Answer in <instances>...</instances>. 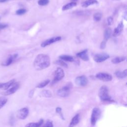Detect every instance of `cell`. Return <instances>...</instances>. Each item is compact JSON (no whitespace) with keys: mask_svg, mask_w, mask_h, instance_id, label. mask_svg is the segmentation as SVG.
Wrapping results in <instances>:
<instances>
[{"mask_svg":"<svg viewBox=\"0 0 127 127\" xmlns=\"http://www.w3.org/2000/svg\"><path fill=\"white\" fill-rule=\"evenodd\" d=\"M59 58L60 60L63 61H66V62H72L74 61V58L69 55H61L59 57Z\"/></svg>","mask_w":127,"mask_h":127,"instance_id":"obj_17","label":"cell"},{"mask_svg":"<svg viewBox=\"0 0 127 127\" xmlns=\"http://www.w3.org/2000/svg\"><path fill=\"white\" fill-rule=\"evenodd\" d=\"M26 11H27L26 9H25L24 8H20L16 11V14L17 15H23V14H25L26 12Z\"/></svg>","mask_w":127,"mask_h":127,"instance_id":"obj_30","label":"cell"},{"mask_svg":"<svg viewBox=\"0 0 127 127\" xmlns=\"http://www.w3.org/2000/svg\"><path fill=\"white\" fill-rule=\"evenodd\" d=\"M50 65V58L47 55L40 54L35 58L33 66L36 70H41L48 67Z\"/></svg>","mask_w":127,"mask_h":127,"instance_id":"obj_1","label":"cell"},{"mask_svg":"<svg viewBox=\"0 0 127 127\" xmlns=\"http://www.w3.org/2000/svg\"><path fill=\"white\" fill-rule=\"evenodd\" d=\"M75 83L78 86H85L88 83V79L85 75L79 76L75 79Z\"/></svg>","mask_w":127,"mask_h":127,"instance_id":"obj_7","label":"cell"},{"mask_svg":"<svg viewBox=\"0 0 127 127\" xmlns=\"http://www.w3.org/2000/svg\"><path fill=\"white\" fill-rule=\"evenodd\" d=\"M7 99L4 97L1 96L0 97V109H1L7 103Z\"/></svg>","mask_w":127,"mask_h":127,"instance_id":"obj_26","label":"cell"},{"mask_svg":"<svg viewBox=\"0 0 127 127\" xmlns=\"http://www.w3.org/2000/svg\"><path fill=\"white\" fill-rule=\"evenodd\" d=\"M71 86L70 85L67 84L59 89L57 91V94L59 96L62 97H66L70 94Z\"/></svg>","mask_w":127,"mask_h":127,"instance_id":"obj_4","label":"cell"},{"mask_svg":"<svg viewBox=\"0 0 127 127\" xmlns=\"http://www.w3.org/2000/svg\"><path fill=\"white\" fill-rule=\"evenodd\" d=\"M109 58V55L105 53H102L95 55L93 57V60L96 63H102Z\"/></svg>","mask_w":127,"mask_h":127,"instance_id":"obj_9","label":"cell"},{"mask_svg":"<svg viewBox=\"0 0 127 127\" xmlns=\"http://www.w3.org/2000/svg\"><path fill=\"white\" fill-rule=\"evenodd\" d=\"M87 53V50H84L81 52L78 53L76 54V56L84 61H87L89 60V56Z\"/></svg>","mask_w":127,"mask_h":127,"instance_id":"obj_15","label":"cell"},{"mask_svg":"<svg viewBox=\"0 0 127 127\" xmlns=\"http://www.w3.org/2000/svg\"><path fill=\"white\" fill-rule=\"evenodd\" d=\"M126 57H124V56L117 57H115V58H113L111 62L114 64H119L121 62H124V61L126 60Z\"/></svg>","mask_w":127,"mask_h":127,"instance_id":"obj_20","label":"cell"},{"mask_svg":"<svg viewBox=\"0 0 127 127\" xmlns=\"http://www.w3.org/2000/svg\"><path fill=\"white\" fill-rule=\"evenodd\" d=\"M50 82V80L49 79L45 80L41 82V83H39L36 86V87L38 88H42L45 87L46 85H47Z\"/></svg>","mask_w":127,"mask_h":127,"instance_id":"obj_25","label":"cell"},{"mask_svg":"<svg viewBox=\"0 0 127 127\" xmlns=\"http://www.w3.org/2000/svg\"><path fill=\"white\" fill-rule=\"evenodd\" d=\"M17 57H18L17 54H13L9 55L7 58V59L4 62H2V63L1 64V65L5 66H9L13 62V61L17 58Z\"/></svg>","mask_w":127,"mask_h":127,"instance_id":"obj_11","label":"cell"},{"mask_svg":"<svg viewBox=\"0 0 127 127\" xmlns=\"http://www.w3.org/2000/svg\"><path fill=\"white\" fill-rule=\"evenodd\" d=\"M41 94L43 97L46 98H50L52 96V93L49 90H44L41 92Z\"/></svg>","mask_w":127,"mask_h":127,"instance_id":"obj_24","label":"cell"},{"mask_svg":"<svg viewBox=\"0 0 127 127\" xmlns=\"http://www.w3.org/2000/svg\"><path fill=\"white\" fill-rule=\"evenodd\" d=\"M106 41H103L101 42V44H100V49H104L106 47Z\"/></svg>","mask_w":127,"mask_h":127,"instance_id":"obj_34","label":"cell"},{"mask_svg":"<svg viewBox=\"0 0 127 127\" xmlns=\"http://www.w3.org/2000/svg\"><path fill=\"white\" fill-rule=\"evenodd\" d=\"M79 120H80L79 115L76 114L71 119V121L69 123L68 127H74V126H76L78 124V123H79Z\"/></svg>","mask_w":127,"mask_h":127,"instance_id":"obj_16","label":"cell"},{"mask_svg":"<svg viewBox=\"0 0 127 127\" xmlns=\"http://www.w3.org/2000/svg\"><path fill=\"white\" fill-rule=\"evenodd\" d=\"M98 95L100 99L102 101L110 102H115L113 99H112L109 95L108 88L105 85H103L100 87L99 90Z\"/></svg>","mask_w":127,"mask_h":127,"instance_id":"obj_2","label":"cell"},{"mask_svg":"<svg viewBox=\"0 0 127 127\" xmlns=\"http://www.w3.org/2000/svg\"><path fill=\"white\" fill-rule=\"evenodd\" d=\"M64 76V70L61 67H58L54 73L53 82L55 83L61 80Z\"/></svg>","mask_w":127,"mask_h":127,"instance_id":"obj_5","label":"cell"},{"mask_svg":"<svg viewBox=\"0 0 127 127\" xmlns=\"http://www.w3.org/2000/svg\"><path fill=\"white\" fill-rule=\"evenodd\" d=\"M77 0H71L72 2H75L77 1Z\"/></svg>","mask_w":127,"mask_h":127,"instance_id":"obj_38","label":"cell"},{"mask_svg":"<svg viewBox=\"0 0 127 127\" xmlns=\"http://www.w3.org/2000/svg\"><path fill=\"white\" fill-rule=\"evenodd\" d=\"M43 123V120L41 119L37 123H30L27 124L25 127H40Z\"/></svg>","mask_w":127,"mask_h":127,"instance_id":"obj_22","label":"cell"},{"mask_svg":"<svg viewBox=\"0 0 127 127\" xmlns=\"http://www.w3.org/2000/svg\"><path fill=\"white\" fill-rule=\"evenodd\" d=\"M77 14H79V15H84V14H85V15H87V14H88V11H77Z\"/></svg>","mask_w":127,"mask_h":127,"instance_id":"obj_35","label":"cell"},{"mask_svg":"<svg viewBox=\"0 0 127 127\" xmlns=\"http://www.w3.org/2000/svg\"><path fill=\"white\" fill-rule=\"evenodd\" d=\"M55 63L56 64L60 65L62 66H64V67H67V64L64 61H63L61 60H57V61H55Z\"/></svg>","mask_w":127,"mask_h":127,"instance_id":"obj_28","label":"cell"},{"mask_svg":"<svg viewBox=\"0 0 127 127\" xmlns=\"http://www.w3.org/2000/svg\"><path fill=\"white\" fill-rule=\"evenodd\" d=\"M102 18V14L99 12H97L93 15V20L94 21H99Z\"/></svg>","mask_w":127,"mask_h":127,"instance_id":"obj_27","label":"cell"},{"mask_svg":"<svg viewBox=\"0 0 127 127\" xmlns=\"http://www.w3.org/2000/svg\"></svg>","mask_w":127,"mask_h":127,"instance_id":"obj_40","label":"cell"},{"mask_svg":"<svg viewBox=\"0 0 127 127\" xmlns=\"http://www.w3.org/2000/svg\"><path fill=\"white\" fill-rule=\"evenodd\" d=\"M7 24H2V23H0V30L1 29H3L6 27H7Z\"/></svg>","mask_w":127,"mask_h":127,"instance_id":"obj_36","label":"cell"},{"mask_svg":"<svg viewBox=\"0 0 127 127\" xmlns=\"http://www.w3.org/2000/svg\"><path fill=\"white\" fill-rule=\"evenodd\" d=\"M33 93H34V90H31L29 92V97L31 98L33 95Z\"/></svg>","mask_w":127,"mask_h":127,"instance_id":"obj_37","label":"cell"},{"mask_svg":"<svg viewBox=\"0 0 127 127\" xmlns=\"http://www.w3.org/2000/svg\"><path fill=\"white\" fill-rule=\"evenodd\" d=\"M98 1L96 0H87L84 2H83L81 4V5L83 7H87L90 5H92L94 4L98 3Z\"/></svg>","mask_w":127,"mask_h":127,"instance_id":"obj_19","label":"cell"},{"mask_svg":"<svg viewBox=\"0 0 127 127\" xmlns=\"http://www.w3.org/2000/svg\"><path fill=\"white\" fill-rule=\"evenodd\" d=\"M56 112L57 113H58V114H59L61 117V118L63 119V120H64V115L62 113V108H60V107H57L56 109Z\"/></svg>","mask_w":127,"mask_h":127,"instance_id":"obj_31","label":"cell"},{"mask_svg":"<svg viewBox=\"0 0 127 127\" xmlns=\"http://www.w3.org/2000/svg\"><path fill=\"white\" fill-rule=\"evenodd\" d=\"M111 32H112V31H111V29L110 28H108L105 30V31L104 32V39L106 41L108 40L110 38V36L111 35Z\"/></svg>","mask_w":127,"mask_h":127,"instance_id":"obj_23","label":"cell"},{"mask_svg":"<svg viewBox=\"0 0 127 127\" xmlns=\"http://www.w3.org/2000/svg\"><path fill=\"white\" fill-rule=\"evenodd\" d=\"M124 29V24L122 22H121L118 25V26L115 28L113 33V36L114 37H117L119 36L122 32Z\"/></svg>","mask_w":127,"mask_h":127,"instance_id":"obj_13","label":"cell"},{"mask_svg":"<svg viewBox=\"0 0 127 127\" xmlns=\"http://www.w3.org/2000/svg\"><path fill=\"white\" fill-rule=\"evenodd\" d=\"M61 39H62V37H60V36L54 37L48 39L46 40V41L43 42L41 44V46L42 47H45L47 46H49V45L59 41L61 40Z\"/></svg>","mask_w":127,"mask_h":127,"instance_id":"obj_10","label":"cell"},{"mask_svg":"<svg viewBox=\"0 0 127 127\" xmlns=\"http://www.w3.org/2000/svg\"></svg>","mask_w":127,"mask_h":127,"instance_id":"obj_39","label":"cell"},{"mask_svg":"<svg viewBox=\"0 0 127 127\" xmlns=\"http://www.w3.org/2000/svg\"><path fill=\"white\" fill-rule=\"evenodd\" d=\"M96 77L103 81H110L112 80V76L107 73L105 72H99L96 74Z\"/></svg>","mask_w":127,"mask_h":127,"instance_id":"obj_6","label":"cell"},{"mask_svg":"<svg viewBox=\"0 0 127 127\" xmlns=\"http://www.w3.org/2000/svg\"><path fill=\"white\" fill-rule=\"evenodd\" d=\"M41 127H53L52 122L50 121H47Z\"/></svg>","mask_w":127,"mask_h":127,"instance_id":"obj_32","label":"cell"},{"mask_svg":"<svg viewBox=\"0 0 127 127\" xmlns=\"http://www.w3.org/2000/svg\"><path fill=\"white\" fill-rule=\"evenodd\" d=\"M101 110L98 108L95 107L93 109L90 119L91 124L92 126H94L96 124L97 121L101 116Z\"/></svg>","mask_w":127,"mask_h":127,"instance_id":"obj_3","label":"cell"},{"mask_svg":"<svg viewBox=\"0 0 127 127\" xmlns=\"http://www.w3.org/2000/svg\"><path fill=\"white\" fill-rule=\"evenodd\" d=\"M113 18L112 17L110 16L107 18V23L108 25H111L113 23Z\"/></svg>","mask_w":127,"mask_h":127,"instance_id":"obj_33","label":"cell"},{"mask_svg":"<svg viewBox=\"0 0 127 127\" xmlns=\"http://www.w3.org/2000/svg\"><path fill=\"white\" fill-rule=\"evenodd\" d=\"M19 84L17 82H15L11 87H10L6 91L2 93L4 95H9L14 93L19 88Z\"/></svg>","mask_w":127,"mask_h":127,"instance_id":"obj_12","label":"cell"},{"mask_svg":"<svg viewBox=\"0 0 127 127\" xmlns=\"http://www.w3.org/2000/svg\"><path fill=\"white\" fill-rule=\"evenodd\" d=\"M49 2V0H39L38 3L39 5L45 6L47 5Z\"/></svg>","mask_w":127,"mask_h":127,"instance_id":"obj_29","label":"cell"},{"mask_svg":"<svg viewBox=\"0 0 127 127\" xmlns=\"http://www.w3.org/2000/svg\"><path fill=\"white\" fill-rule=\"evenodd\" d=\"M77 3L75 2H70L64 5L62 7V10L63 11H65V10H67L68 9H70L72 8H73V7L75 6L76 5Z\"/></svg>","mask_w":127,"mask_h":127,"instance_id":"obj_21","label":"cell"},{"mask_svg":"<svg viewBox=\"0 0 127 127\" xmlns=\"http://www.w3.org/2000/svg\"><path fill=\"white\" fill-rule=\"evenodd\" d=\"M115 74L119 78H126L127 77V69H125L123 71H117L115 73Z\"/></svg>","mask_w":127,"mask_h":127,"instance_id":"obj_18","label":"cell"},{"mask_svg":"<svg viewBox=\"0 0 127 127\" xmlns=\"http://www.w3.org/2000/svg\"><path fill=\"white\" fill-rule=\"evenodd\" d=\"M29 114V110L27 108H23L19 110L16 114L17 117L20 120H25Z\"/></svg>","mask_w":127,"mask_h":127,"instance_id":"obj_8","label":"cell"},{"mask_svg":"<svg viewBox=\"0 0 127 127\" xmlns=\"http://www.w3.org/2000/svg\"><path fill=\"white\" fill-rule=\"evenodd\" d=\"M15 82V80L12 79L5 83H0V89H1L4 90H6L10 87H11Z\"/></svg>","mask_w":127,"mask_h":127,"instance_id":"obj_14","label":"cell"}]
</instances>
